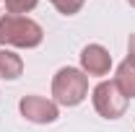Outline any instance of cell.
<instances>
[{
	"mask_svg": "<svg viewBox=\"0 0 135 132\" xmlns=\"http://www.w3.org/2000/svg\"><path fill=\"white\" fill-rule=\"evenodd\" d=\"M44 39L42 26L29 16H13L0 13V44L3 47H18V49H34Z\"/></svg>",
	"mask_w": 135,
	"mask_h": 132,
	"instance_id": "obj_1",
	"label": "cell"
},
{
	"mask_svg": "<svg viewBox=\"0 0 135 132\" xmlns=\"http://www.w3.org/2000/svg\"><path fill=\"white\" fill-rule=\"evenodd\" d=\"M52 96L60 106H78L88 96V75L78 67H60L52 78Z\"/></svg>",
	"mask_w": 135,
	"mask_h": 132,
	"instance_id": "obj_2",
	"label": "cell"
},
{
	"mask_svg": "<svg viewBox=\"0 0 135 132\" xmlns=\"http://www.w3.org/2000/svg\"><path fill=\"white\" fill-rule=\"evenodd\" d=\"M94 109L99 111V116L104 119H119L127 109V99L122 96L114 80H101L96 88H94Z\"/></svg>",
	"mask_w": 135,
	"mask_h": 132,
	"instance_id": "obj_3",
	"label": "cell"
},
{
	"mask_svg": "<svg viewBox=\"0 0 135 132\" xmlns=\"http://www.w3.org/2000/svg\"><path fill=\"white\" fill-rule=\"evenodd\" d=\"M18 111L23 119H29L34 124H52L60 116L57 104L52 99H44V96H23L18 101Z\"/></svg>",
	"mask_w": 135,
	"mask_h": 132,
	"instance_id": "obj_4",
	"label": "cell"
},
{
	"mask_svg": "<svg viewBox=\"0 0 135 132\" xmlns=\"http://www.w3.org/2000/svg\"><path fill=\"white\" fill-rule=\"evenodd\" d=\"M81 70L86 75H107L112 70V54L101 44H86L81 49Z\"/></svg>",
	"mask_w": 135,
	"mask_h": 132,
	"instance_id": "obj_5",
	"label": "cell"
},
{
	"mask_svg": "<svg viewBox=\"0 0 135 132\" xmlns=\"http://www.w3.org/2000/svg\"><path fill=\"white\" fill-rule=\"evenodd\" d=\"M114 85L122 91L125 99H135V65L130 60L119 62L117 73H114Z\"/></svg>",
	"mask_w": 135,
	"mask_h": 132,
	"instance_id": "obj_6",
	"label": "cell"
},
{
	"mask_svg": "<svg viewBox=\"0 0 135 132\" xmlns=\"http://www.w3.org/2000/svg\"><path fill=\"white\" fill-rule=\"evenodd\" d=\"M23 73V60L11 49H0V78L3 80H16Z\"/></svg>",
	"mask_w": 135,
	"mask_h": 132,
	"instance_id": "obj_7",
	"label": "cell"
},
{
	"mask_svg": "<svg viewBox=\"0 0 135 132\" xmlns=\"http://www.w3.org/2000/svg\"><path fill=\"white\" fill-rule=\"evenodd\" d=\"M39 5V0H5V13H13V16H23Z\"/></svg>",
	"mask_w": 135,
	"mask_h": 132,
	"instance_id": "obj_8",
	"label": "cell"
},
{
	"mask_svg": "<svg viewBox=\"0 0 135 132\" xmlns=\"http://www.w3.org/2000/svg\"><path fill=\"white\" fill-rule=\"evenodd\" d=\"M52 5L62 13V16H75L81 8H83V3L86 0H50Z\"/></svg>",
	"mask_w": 135,
	"mask_h": 132,
	"instance_id": "obj_9",
	"label": "cell"
},
{
	"mask_svg": "<svg viewBox=\"0 0 135 132\" xmlns=\"http://www.w3.org/2000/svg\"><path fill=\"white\" fill-rule=\"evenodd\" d=\"M127 60L135 65V34H130V39H127Z\"/></svg>",
	"mask_w": 135,
	"mask_h": 132,
	"instance_id": "obj_10",
	"label": "cell"
},
{
	"mask_svg": "<svg viewBox=\"0 0 135 132\" xmlns=\"http://www.w3.org/2000/svg\"><path fill=\"white\" fill-rule=\"evenodd\" d=\"M127 3H130V5H133V8H135V0H127Z\"/></svg>",
	"mask_w": 135,
	"mask_h": 132,
	"instance_id": "obj_11",
	"label": "cell"
}]
</instances>
